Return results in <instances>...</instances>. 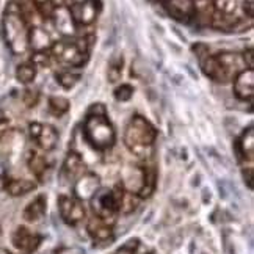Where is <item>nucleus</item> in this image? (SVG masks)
<instances>
[{
  "label": "nucleus",
  "mask_w": 254,
  "mask_h": 254,
  "mask_svg": "<svg viewBox=\"0 0 254 254\" xmlns=\"http://www.w3.org/2000/svg\"><path fill=\"white\" fill-rule=\"evenodd\" d=\"M138 247H140L138 239H130V240H127L124 245H121L118 250H116L115 254H136Z\"/></svg>",
  "instance_id": "nucleus-31"
},
{
  "label": "nucleus",
  "mask_w": 254,
  "mask_h": 254,
  "mask_svg": "<svg viewBox=\"0 0 254 254\" xmlns=\"http://www.w3.org/2000/svg\"><path fill=\"white\" fill-rule=\"evenodd\" d=\"M90 202L94 217L101 218L102 221L113 226L115 221L120 217V212L118 207H116V201L112 189H99L94 193V196L90 199Z\"/></svg>",
  "instance_id": "nucleus-6"
},
{
  "label": "nucleus",
  "mask_w": 254,
  "mask_h": 254,
  "mask_svg": "<svg viewBox=\"0 0 254 254\" xmlns=\"http://www.w3.org/2000/svg\"><path fill=\"white\" fill-rule=\"evenodd\" d=\"M58 210H60L62 220L69 226H77L86 217L83 201L77 199L75 196H66V194L58 196Z\"/></svg>",
  "instance_id": "nucleus-7"
},
{
  "label": "nucleus",
  "mask_w": 254,
  "mask_h": 254,
  "mask_svg": "<svg viewBox=\"0 0 254 254\" xmlns=\"http://www.w3.org/2000/svg\"><path fill=\"white\" fill-rule=\"evenodd\" d=\"M0 254H11V253L6 251V250H0Z\"/></svg>",
  "instance_id": "nucleus-41"
},
{
  "label": "nucleus",
  "mask_w": 254,
  "mask_h": 254,
  "mask_svg": "<svg viewBox=\"0 0 254 254\" xmlns=\"http://www.w3.org/2000/svg\"><path fill=\"white\" fill-rule=\"evenodd\" d=\"M236 148H237L239 157L242 160L253 162V159H254V129H253V126H250L248 129L242 133Z\"/></svg>",
  "instance_id": "nucleus-21"
},
{
  "label": "nucleus",
  "mask_w": 254,
  "mask_h": 254,
  "mask_svg": "<svg viewBox=\"0 0 254 254\" xmlns=\"http://www.w3.org/2000/svg\"><path fill=\"white\" fill-rule=\"evenodd\" d=\"M193 51H194V54L198 55L199 62H202L207 55H210V54H209L210 51H209V47H207L206 44H196V46H193Z\"/></svg>",
  "instance_id": "nucleus-34"
},
{
  "label": "nucleus",
  "mask_w": 254,
  "mask_h": 254,
  "mask_svg": "<svg viewBox=\"0 0 254 254\" xmlns=\"http://www.w3.org/2000/svg\"><path fill=\"white\" fill-rule=\"evenodd\" d=\"M54 8H58V6H66V0H51Z\"/></svg>",
  "instance_id": "nucleus-40"
},
{
  "label": "nucleus",
  "mask_w": 254,
  "mask_h": 254,
  "mask_svg": "<svg viewBox=\"0 0 254 254\" xmlns=\"http://www.w3.org/2000/svg\"><path fill=\"white\" fill-rule=\"evenodd\" d=\"M86 232L90 234V237L94 240V242H112L115 234H113V226L109 223L102 221L101 218L97 217H93L88 220V224H86Z\"/></svg>",
  "instance_id": "nucleus-18"
},
{
  "label": "nucleus",
  "mask_w": 254,
  "mask_h": 254,
  "mask_svg": "<svg viewBox=\"0 0 254 254\" xmlns=\"http://www.w3.org/2000/svg\"><path fill=\"white\" fill-rule=\"evenodd\" d=\"M51 54L47 52H33V57H32V63L38 67H47L51 64Z\"/></svg>",
  "instance_id": "nucleus-32"
},
{
  "label": "nucleus",
  "mask_w": 254,
  "mask_h": 254,
  "mask_svg": "<svg viewBox=\"0 0 254 254\" xmlns=\"http://www.w3.org/2000/svg\"><path fill=\"white\" fill-rule=\"evenodd\" d=\"M2 30L6 46L13 54H24L28 51V27L25 17L21 13L17 2H11L6 9L2 19Z\"/></svg>",
  "instance_id": "nucleus-3"
},
{
  "label": "nucleus",
  "mask_w": 254,
  "mask_h": 254,
  "mask_svg": "<svg viewBox=\"0 0 254 254\" xmlns=\"http://www.w3.org/2000/svg\"><path fill=\"white\" fill-rule=\"evenodd\" d=\"M6 174V160L3 159V155H0V179L5 178Z\"/></svg>",
  "instance_id": "nucleus-38"
},
{
  "label": "nucleus",
  "mask_w": 254,
  "mask_h": 254,
  "mask_svg": "<svg viewBox=\"0 0 254 254\" xmlns=\"http://www.w3.org/2000/svg\"><path fill=\"white\" fill-rule=\"evenodd\" d=\"M9 132V121L8 118L0 115V140H3V136Z\"/></svg>",
  "instance_id": "nucleus-36"
},
{
  "label": "nucleus",
  "mask_w": 254,
  "mask_h": 254,
  "mask_svg": "<svg viewBox=\"0 0 254 254\" xmlns=\"http://www.w3.org/2000/svg\"><path fill=\"white\" fill-rule=\"evenodd\" d=\"M69 101L66 99V97H62V96H52L51 99H49V112H51L54 116H62L64 113L69 112Z\"/></svg>",
  "instance_id": "nucleus-25"
},
{
  "label": "nucleus",
  "mask_w": 254,
  "mask_h": 254,
  "mask_svg": "<svg viewBox=\"0 0 254 254\" xmlns=\"http://www.w3.org/2000/svg\"><path fill=\"white\" fill-rule=\"evenodd\" d=\"M54 44V40L51 33H49L41 25H32L28 30V49L33 52H47L51 51Z\"/></svg>",
  "instance_id": "nucleus-15"
},
{
  "label": "nucleus",
  "mask_w": 254,
  "mask_h": 254,
  "mask_svg": "<svg viewBox=\"0 0 254 254\" xmlns=\"http://www.w3.org/2000/svg\"><path fill=\"white\" fill-rule=\"evenodd\" d=\"M36 72H38V67L32 62H27V63H22V64L17 66L16 79L21 83H24V85H28V83H32L35 80Z\"/></svg>",
  "instance_id": "nucleus-24"
},
{
  "label": "nucleus",
  "mask_w": 254,
  "mask_h": 254,
  "mask_svg": "<svg viewBox=\"0 0 254 254\" xmlns=\"http://www.w3.org/2000/svg\"><path fill=\"white\" fill-rule=\"evenodd\" d=\"M234 94L242 101H251L254 94V71L243 69L234 77Z\"/></svg>",
  "instance_id": "nucleus-14"
},
{
  "label": "nucleus",
  "mask_w": 254,
  "mask_h": 254,
  "mask_svg": "<svg viewBox=\"0 0 254 254\" xmlns=\"http://www.w3.org/2000/svg\"><path fill=\"white\" fill-rule=\"evenodd\" d=\"M245 13H248V17L251 19L253 17V0H248V2H245Z\"/></svg>",
  "instance_id": "nucleus-39"
},
{
  "label": "nucleus",
  "mask_w": 254,
  "mask_h": 254,
  "mask_svg": "<svg viewBox=\"0 0 254 254\" xmlns=\"http://www.w3.org/2000/svg\"><path fill=\"white\" fill-rule=\"evenodd\" d=\"M11 242L17 251H21L24 254H32L33 251L38 250L41 243V236L32 232L25 226H19L11 236Z\"/></svg>",
  "instance_id": "nucleus-10"
},
{
  "label": "nucleus",
  "mask_w": 254,
  "mask_h": 254,
  "mask_svg": "<svg viewBox=\"0 0 254 254\" xmlns=\"http://www.w3.org/2000/svg\"><path fill=\"white\" fill-rule=\"evenodd\" d=\"M155 185H157V171H155V168L152 165H141V185L136 191L138 198H149L155 190Z\"/></svg>",
  "instance_id": "nucleus-19"
},
{
  "label": "nucleus",
  "mask_w": 254,
  "mask_h": 254,
  "mask_svg": "<svg viewBox=\"0 0 254 254\" xmlns=\"http://www.w3.org/2000/svg\"><path fill=\"white\" fill-rule=\"evenodd\" d=\"M133 96V88L130 85H121L115 90V99L120 102H127L130 101V97Z\"/></svg>",
  "instance_id": "nucleus-30"
},
{
  "label": "nucleus",
  "mask_w": 254,
  "mask_h": 254,
  "mask_svg": "<svg viewBox=\"0 0 254 254\" xmlns=\"http://www.w3.org/2000/svg\"><path fill=\"white\" fill-rule=\"evenodd\" d=\"M27 165H28V170L32 171V174L35 178L43 182L44 181V176L49 170V165L47 160L43 154H40L38 151H28L27 154Z\"/></svg>",
  "instance_id": "nucleus-23"
},
{
  "label": "nucleus",
  "mask_w": 254,
  "mask_h": 254,
  "mask_svg": "<svg viewBox=\"0 0 254 254\" xmlns=\"http://www.w3.org/2000/svg\"><path fill=\"white\" fill-rule=\"evenodd\" d=\"M36 189V184L30 179H22V178H9L3 184V190L9 194V196H24V194L30 193Z\"/></svg>",
  "instance_id": "nucleus-20"
},
{
  "label": "nucleus",
  "mask_w": 254,
  "mask_h": 254,
  "mask_svg": "<svg viewBox=\"0 0 254 254\" xmlns=\"http://www.w3.org/2000/svg\"><path fill=\"white\" fill-rule=\"evenodd\" d=\"M72 2H79V0H72Z\"/></svg>",
  "instance_id": "nucleus-43"
},
{
  "label": "nucleus",
  "mask_w": 254,
  "mask_h": 254,
  "mask_svg": "<svg viewBox=\"0 0 254 254\" xmlns=\"http://www.w3.org/2000/svg\"><path fill=\"white\" fill-rule=\"evenodd\" d=\"M113 191V196H115V201H116V207H118V212L120 215L124 213V215H129L132 213L136 207H138V194L127 190L123 184H118L115 185L112 189Z\"/></svg>",
  "instance_id": "nucleus-12"
},
{
  "label": "nucleus",
  "mask_w": 254,
  "mask_h": 254,
  "mask_svg": "<svg viewBox=\"0 0 254 254\" xmlns=\"http://www.w3.org/2000/svg\"><path fill=\"white\" fill-rule=\"evenodd\" d=\"M71 16L74 19L75 25H91L97 13H99V8H97L94 0H79V2H72L69 6Z\"/></svg>",
  "instance_id": "nucleus-9"
},
{
  "label": "nucleus",
  "mask_w": 254,
  "mask_h": 254,
  "mask_svg": "<svg viewBox=\"0 0 254 254\" xmlns=\"http://www.w3.org/2000/svg\"><path fill=\"white\" fill-rule=\"evenodd\" d=\"M165 8L171 17L179 22H190L194 17V2L193 0H167Z\"/></svg>",
  "instance_id": "nucleus-13"
},
{
  "label": "nucleus",
  "mask_w": 254,
  "mask_h": 254,
  "mask_svg": "<svg viewBox=\"0 0 254 254\" xmlns=\"http://www.w3.org/2000/svg\"><path fill=\"white\" fill-rule=\"evenodd\" d=\"M46 209H47V199L44 194H40L36 196L28 206L24 209V220L28 223H38L44 218L46 215Z\"/></svg>",
  "instance_id": "nucleus-22"
},
{
  "label": "nucleus",
  "mask_w": 254,
  "mask_h": 254,
  "mask_svg": "<svg viewBox=\"0 0 254 254\" xmlns=\"http://www.w3.org/2000/svg\"><path fill=\"white\" fill-rule=\"evenodd\" d=\"M40 101V91L35 90V88H27L24 91V102L27 107H35Z\"/></svg>",
  "instance_id": "nucleus-33"
},
{
  "label": "nucleus",
  "mask_w": 254,
  "mask_h": 254,
  "mask_svg": "<svg viewBox=\"0 0 254 254\" xmlns=\"http://www.w3.org/2000/svg\"><path fill=\"white\" fill-rule=\"evenodd\" d=\"M86 173V165L82 155L77 151H69L66 155V159L63 162V168H62V178L67 181H75L77 178Z\"/></svg>",
  "instance_id": "nucleus-16"
},
{
  "label": "nucleus",
  "mask_w": 254,
  "mask_h": 254,
  "mask_svg": "<svg viewBox=\"0 0 254 254\" xmlns=\"http://www.w3.org/2000/svg\"><path fill=\"white\" fill-rule=\"evenodd\" d=\"M32 3L38 9V13L43 19H51L54 13V5L51 0H32Z\"/></svg>",
  "instance_id": "nucleus-29"
},
{
  "label": "nucleus",
  "mask_w": 254,
  "mask_h": 254,
  "mask_svg": "<svg viewBox=\"0 0 254 254\" xmlns=\"http://www.w3.org/2000/svg\"><path fill=\"white\" fill-rule=\"evenodd\" d=\"M101 189V179L93 173H83L74 181V196L80 201H90Z\"/></svg>",
  "instance_id": "nucleus-11"
},
{
  "label": "nucleus",
  "mask_w": 254,
  "mask_h": 254,
  "mask_svg": "<svg viewBox=\"0 0 254 254\" xmlns=\"http://www.w3.org/2000/svg\"><path fill=\"white\" fill-rule=\"evenodd\" d=\"M123 74V57L116 55L110 60L109 64V71H107V75H109V82L115 83L120 80V77Z\"/></svg>",
  "instance_id": "nucleus-28"
},
{
  "label": "nucleus",
  "mask_w": 254,
  "mask_h": 254,
  "mask_svg": "<svg viewBox=\"0 0 254 254\" xmlns=\"http://www.w3.org/2000/svg\"><path fill=\"white\" fill-rule=\"evenodd\" d=\"M239 6V0H213L212 8L215 13L220 14H236Z\"/></svg>",
  "instance_id": "nucleus-26"
},
{
  "label": "nucleus",
  "mask_w": 254,
  "mask_h": 254,
  "mask_svg": "<svg viewBox=\"0 0 254 254\" xmlns=\"http://www.w3.org/2000/svg\"><path fill=\"white\" fill-rule=\"evenodd\" d=\"M157 138L155 127L141 115H133L124 130V144L133 155L141 160H149Z\"/></svg>",
  "instance_id": "nucleus-2"
},
{
  "label": "nucleus",
  "mask_w": 254,
  "mask_h": 254,
  "mask_svg": "<svg viewBox=\"0 0 254 254\" xmlns=\"http://www.w3.org/2000/svg\"><path fill=\"white\" fill-rule=\"evenodd\" d=\"M202 72L218 83H228L234 80L240 71L247 69L242 55L234 52H223L218 55H207L201 62Z\"/></svg>",
  "instance_id": "nucleus-4"
},
{
  "label": "nucleus",
  "mask_w": 254,
  "mask_h": 254,
  "mask_svg": "<svg viewBox=\"0 0 254 254\" xmlns=\"http://www.w3.org/2000/svg\"><path fill=\"white\" fill-rule=\"evenodd\" d=\"M159 2H167V0H159Z\"/></svg>",
  "instance_id": "nucleus-42"
},
{
  "label": "nucleus",
  "mask_w": 254,
  "mask_h": 254,
  "mask_svg": "<svg viewBox=\"0 0 254 254\" xmlns=\"http://www.w3.org/2000/svg\"><path fill=\"white\" fill-rule=\"evenodd\" d=\"M55 77H57V82L60 83V86L64 88V90H71V88H74L80 80L79 74H74V72H69V71L57 72Z\"/></svg>",
  "instance_id": "nucleus-27"
},
{
  "label": "nucleus",
  "mask_w": 254,
  "mask_h": 254,
  "mask_svg": "<svg viewBox=\"0 0 254 254\" xmlns=\"http://www.w3.org/2000/svg\"><path fill=\"white\" fill-rule=\"evenodd\" d=\"M52 21L57 27V30L63 36H72L75 33V22L71 16L69 6H58L54 8L52 13Z\"/></svg>",
  "instance_id": "nucleus-17"
},
{
  "label": "nucleus",
  "mask_w": 254,
  "mask_h": 254,
  "mask_svg": "<svg viewBox=\"0 0 254 254\" xmlns=\"http://www.w3.org/2000/svg\"><path fill=\"white\" fill-rule=\"evenodd\" d=\"M242 58H243V62H245V66L248 67V69H253V67H254V54H253V49H248V51L243 52Z\"/></svg>",
  "instance_id": "nucleus-35"
},
{
  "label": "nucleus",
  "mask_w": 254,
  "mask_h": 254,
  "mask_svg": "<svg viewBox=\"0 0 254 254\" xmlns=\"http://www.w3.org/2000/svg\"><path fill=\"white\" fill-rule=\"evenodd\" d=\"M90 38H64L52 44L51 57L57 63L67 67L83 66L90 58Z\"/></svg>",
  "instance_id": "nucleus-5"
},
{
  "label": "nucleus",
  "mask_w": 254,
  "mask_h": 254,
  "mask_svg": "<svg viewBox=\"0 0 254 254\" xmlns=\"http://www.w3.org/2000/svg\"><path fill=\"white\" fill-rule=\"evenodd\" d=\"M243 176H245V184L248 185V189L253 190V168H248L247 171H243Z\"/></svg>",
  "instance_id": "nucleus-37"
},
{
  "label": "nucleus",
  "mask_w": 254,
  "mask_h": 254,
  "mask_svg": "<svg viewBox=\"0 0 254 254\" xmlns=\"http://www.w3.org/2000/svg\"><path fill=\"white\" fill-rule=\"evenodd\" d=\"M193 2H198V0H193Z\"/></svg>",
  "instance_id": "nucleus-44"
},
{
  "label": "nucleus",
  "mask_w": 254,
  "mask_h": 254,
  "mask_svg": "<svg viewBox=\"0 0 254 254\" xmlns=\"http://www.w3.org/2000/svg\"><path fill=\"white\" fill-rule=\"evenodd\" d=\"M85 141L94 151H109L116 141V132L110 120L107 118V110L102 104H94L90 107L83 123Z\"/></svg>",
  "instance_id": "nucleus-1"
},
{
  "label": "nucleus",
  "mask_w": 254,
  "mask_h": 254,
  "mask_svg": "<svg viewBox=\"0 0 254 254\" xmlns=\"http://www.w3.org/2000/svg\"><path fill=\"white\" fill-rule=\"evenodd\" d=\"M30 138L43 151H52L58 144V132L54 126L44 123H32L28 126Z\"/></svg>",
  "instance_id": "nucleus-8"
}]
</instances>
